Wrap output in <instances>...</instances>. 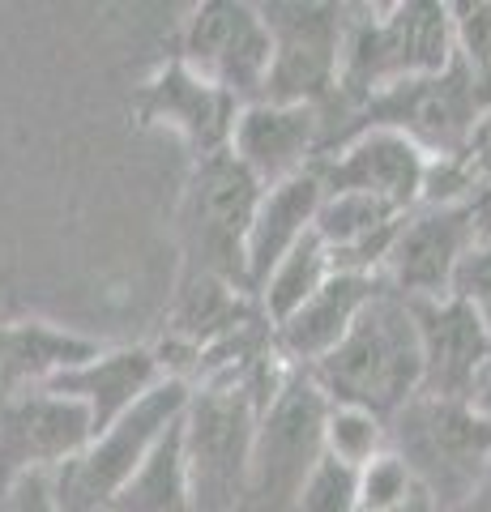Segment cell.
I'll list each match as a JSON object with an SVG mask.
<instances>
[{
  "label": "cell",
  "mask_w": 491,
  "mask_h": 512,
  "mask_svg": "<svg viewBox=\"0 0 491 512\" xmlns=\"http://www.w3.org/2000/svg\"><path fill=\"white\" fill-rule=\"evenodd\" d=\"M265 184L231 150L201 158L180 201L184 274H205L248 295V235Z\"/></svg>",
  "instance_id": "277c9868"
},
{
  "label": "cell",
  "mask_w": 491,
  "mask_h": 512,
  "mask_svg": "<svg viewBox=\"0 0 491 512\" xmlns=\"http://www.w3.org/2000/svg\"><path fill=\"white\" fill-rule=\"evenodd\" d=\"M453 295L466 299L470 308L479 312L487 333H491V235L462 261V269H457V282H453Z\"/></svg>",
  "instance_id": "4316f807"
},
{
  "label": "cell",
  "mask_w": 491,
  "mask_h": 512,
  "mask_svg": "<svg viewBox=\"0 0 491 512\" xmlns=\"http://www.w3.org/2000/svg\"><path fill=\"white\" fill-rule=\"evenodd\" d=\"M176 56L248 107L265 99V82L274 69V35L265 26L261 5L205 0L188 13Z\"/></svg>",
  "instance_id": "30bf717a"
},
{
  "label": "cell",
  "mask_w": 491,
  "mask_h": 512,
  "mask_svg": "<svg viewBox=\"0 0 491 512\" xmlns=\"http://www.w3.org/2000/svg\"><path fill=\"white\" fill-rule=\"evenodd\" d=\"M107 512H197L193 508V470H188L184 419L163 436V444L146 457L129 483H124Z\"/></svg>",
  "instance_id": "ffe728a7"
},
{
  "label": "cell",
  "mask_w": 491,
  "mask_h": 512,
  "mask_svg": "<svg viewBox=\"0 0 491 512\" xmlns=\"http://www.w3.org/2000/svg\"><path fill=\"white\" fill-rule=\"evenodd\" d=\"M295 512H359V470L325 453L299 491Z\"/></svg>",
  "instance_id": "cb8c5ba5"
},
{
  "label": "cell",
  "mask_w": 491,
  "mask_h": 512,
  "mask_svg": "<svg viewBox=\"0 0 491 512\" xmlns=\"http://www.w3.org/2000/svg\"><path fill=\"white\" fill-rule=\"evenodd\" d=\"M133 111H137V124L176 133L184 146L193 150V163H201V158L231 150L235 120H240L244 103L235 99V94H227L223 86L205 82L180 56H171L167 64H158L150 82L137 90Z\"/></svg>",
  "instance_id": "7c38bea8"
},
{
  "label": "cell",
  "mask_w": 491,
  "mask_h": 512,
  "mask_svg": "<svg viewBox=\"0 0 491 512\" xmlns=\"http://www.w3.org/2000/svg\"><path fill=\"white\" fill-rule=\"evenodd\" d=\"M94 440V419L82 402L52 389L0 393V491L26 474H52L82 457Z\"/></svg>",
  "instance_id": "8fae6325"
},
{
  "label": "cell",
  "mask_w": 491,
  "mask_h": 512,
  "mask_svg": "<svg viewBox=\"0 0 491 512\" xmlns=\"http://www.w3.org/2000/svg\"><path fill=\"white\" fill-rule=\"evenodd\" d=\"M188 406H193V384L180 376H167L124 419H116L103 436H94L82 457L52 470L60 504L69 512H107L112 495L146 466V457L184 419Z\"/></svg>",
  "instance_id": "52a82bcc"
},
{
  "label": "cell",
  "mask_w": 491,
  "mask_h": 512,
  "mask_svg": "<svg viewBox=\"0 0 491 512\" xmlns=\"http://www.w3.org/2000/svg\"><path fill=\"white\" fill-rule=\"evenodd\" d=\"M453 35L474 69L491 77V0H462L453 5Z\"/></svg>",
  "instance_id": "484cf974"
},
{
  "label": "cell",
  "mask_w": 491,
  "mask_h": 512,
  "mask_svg": "<svg viewBox=\"0 0 491 512\" xmlns=\"http://www.w3.org/2000/svg\"><path fill=\"white\" fill-rule=\"evenodd\" d=\"M385 291V278H359V274H334L291 320L274 329V350L287 367H316L325 355L346 342L363 308Z\"/></svg>",
  "instance_id": "e0dca14e"
},
{
  "label": "cell",
  "mask_w": 491,
  "mask_h": 512,
  "mask_svg": "<svg viewBox=\"0 0 491 512\" xmlns=\"http://www.w3.org/2000/svg\"><path fill=\"white\" fill-rule=\"evenodd\" d=\"M265 26L274 35V69L261 103L282 107H321L329 111L342 82V43H346V5H316V0H274L261 5Z\"/></svg>",
  "instance_id": "ba28073f"
},
{
  "label": "cell",
  "mask_w": 491,
  "mask_h": 512,
  "mask_svg": "<svg viewBox=\"0 0 491 512\" xmlns=\"http://www.w3.org/2000/svg\"><path fill=\"white\" fill-rule=\"evenodd\" d=\"M427 167L432 158L393 128H368V133L346 137L338 150H329L316 163L325 192H368V197L398 205L402 214L419 210Z\"/></svg>",
  "instance_id": "5bb4252c"
},
{
  "label": "cell",
  "mask_w": 491,
  "mask_h": 512,
  "mask_svg": "<svg viewBox=\"0 0 491 512\" xmlns=\"http://www.w3.org/2000/svg\"><path fill=\"white\" fill-rule=\"evenodd\" d=\"M410 303V299H406ZM423 346V393L440 402H470L491 367V333L466 299H419L410 303Z\"/></svg>",
  "instance_id": "4fadbf2b"
},
{
  "label": "cell",
  "mask_w": 491,
  "mask_h": 512,
  "mask_svg": "<svg viewBox=\"0 0 491 512\" xmlns=\"http://www.w3.org/2000/svg\"><path fill=\"white\" fill-rule=\"evenodd\" d=\"M453 512H491V466H487V474L479 478V487H474Z\"/></svg>",
  "instance_id": "f546056e"
},
{
  "label": "cell",
  "mask_w": 491,
  "mask_h": 512,
  "mask_svg": "<svg viewBox=\"0 0 491 512\" xmlns=\"http://www.w3.org/2000/svg\"><path fill=\"white\" fill-rule=\"evenodd\" d=\"M0 512H69L56 495V478L52 474H26L13 487L0 491Z\"/></svg>",
  "instance_id": "83f0119b"
},
{
  "label": "cell",
  "mask_w": 491,
  "mask_h": 512,
  "mask_svg": "<svg viewBox=\"0 0 491 512\" xmlns=\"http://www.w3.org/2000/svg\"><path fill=\"white\" fill-rule=\"evenodd\" d=\"M491 235V192L462 205H419L402 218L385 261V286L402 299H449L462 261Z\"/></svg>",
  "instance_id": "9c48e42d"
},
{
  "label": "cell",
  "mask_w": 491,
  "mask_h": 512,
  "mask_svg": "<svg viewBox=\"0 0 491 512\" xmlns=\"http://www.w3.org/2000/svg\"><path fill=\"white\" fill-rule=\"evenodd\" d=\"M321 205H325V180L316 167L295 175V180L265 188L257 218H252V235H248V295L252 299L261 295L265 278L282 265V256L295 252L316 231Z\"/></svg>",
  "instance_id": "ac0fdd59"
},
{
  "label": "cell",
  "mask_w": 491,
  "mask_h": 512,
  "mask_svg": "<svg viewBox=\"0 0 491 512\" xmlns=\"http://www.w3.org/2000/svg\"><path fill=\"white\" fill-rule=\"evenodd\" d=\"M171 372L158 346H107L99 359H90L73 372L56 376L47 389L82 402L94 419V436H103L116 419H124L141 397L154 393Z\"/></svg>",
  "instance_id": "2e32d148"
},
{
  "label": "cell",
  "mask_w": 491,
  "mask_h": 512,
  "mask_svg": "<svg viewBox=\"0 0 491 512\" xmlns=\"http://www.w3.org/2000/svg\"><path fill=\"white\" fill-rule=\"evenodd\" d=\"M466 158H470V167H474V175H479V184H483V192H491V111L483 116V124L474 128V141H470V150H466Z\"/></svg>",
  "instance_id": "f1b7e54d"
},
{
  "label": "cell",
  "mask_w": 491,
  "mask_h": 512,
  "mask_svg": "<svg viewBox=\"0 0 491 512\" xmlns=\"http://www.w3.org/2000/svg\"><path fill=\"white\" fill-rule=\"evenodd\" d=\"M329 406L334 402L321 393V384L304 367H295L261 414L257 444H252L248 495L240 512H295L308 474L325 457Z\"/></svg>",
  "instance_id": "5b68a950"
},
{
  "label": "cell",
  "mask_w": 491,
  "mask_h": 512,
  "mask_svg": "<svg viewBox=\"0 0 491 512\" xmlns=\"http://www.w3.org/2000/svg\"><path fill=\"white\" fill-rule=\"evenodd\" d=\"M491 111V77L457 52L445 73L415 77V82L389 86L368 99L346 124L325 137V150H338L346 137L368 133V128H393L410 137L427 158H462L474 141V128Z\"/></svg>",
  "instance_id": "3957f363"
},
{
  "label": "cell",
  "mask_w": 491,
  "mask_h": 512,
  "mask_svg": "<svg viewBox=\"0 0 491 512\" xmlns=\"http://www.w3.org/2000/svg\"><path fill=\"white\" fill-rule=\"evenodd\" d=\"M329 278H334V256H329L325 239L312 231L304 244L282 256V265L265 278L261 295H257V308H261V316H265V325L278 329L282 320H291L316 291H321Z\"/></svg>",
  "instance_id": "44dd1931"
},
{
  "label": "cell",
  "mask_w": 491,
  "mask_h": 512,
  "mask_svg": "<svg viewBox=\"0 0 491 512\" xmlns=\"http://www.w3.org/2000/svg\"><path fill=\"white\" fill-rule=\"evenodd\" d=\"M308 376L334 406H359L393 423L423 393V346L415 312L398 291H380L346 342L325 355Z\"/></svg>",
  "instance_id": "7a4b0ae2"
},
{
  "label": "cell",
  "mask_w": 491,
  "mask_h": 512,
  "mask_svg": "<svg viewBox=\"0 0 491 512\" xmlns=\"http://www.w3.org/2000/svg\"><path fill=\"white\" fill-rule=\"evenodd\" d=\"M325 150V111L321 107H282L248 103L235 120L231 154L257 175L265 188L295 180L321 163Z\"/></svg>",
  "instance_id": "9a60e30c"
},
{
  "label": "cell",
  "mask_w": 491,
  "mask_h": 512,
  "mask_svg": "<svg viewBox=\"0 0 491 512\" xmlns=\"http://www.w3.org/2000/svg\"><path fill=\"white\" fill-rule=\"evenodd\" d=\"M470 406H474V414H479V419L491 423V367H487V376L479 380V389L470 393Z\"/></svg>",
  "instance_id": "4dcf8cb0"
},
{
  "label": "cell",
  "mask_w": 491,
  "mask_h": 512,
  "mask_svg": "<svg viewBox=\"0 0 491 512\" xmlns=\"http://www.w3.org/2000/svg\"><path fill=\"white\" fill-rule=\"evenodd\" d=\"M457 56L453 35V5L436 0H406L389 9H363V18H351L342 43V82H338V120L325 128V137L346 124L355 111L376 99L380 90L415 82V77L445 73ZM325 111V120L334 116Z\"/></svg>",
  "instance_id": "6da1fadb"
},
{
  "label": "cell",
  "mask_w": 491,
  "mask_h": 512,
  "mask_svg": "<svg viewBox=\"0 0 491 512\" xmlns=\"http://www.w3.org/2000/svg\"><path fill=\"white\" fill-rule=\"evenodd\" d=\"M402 218L406 214L398 205L368 197V192H325V205L316 214V235L329 244V252H342L393 231Z\"/></svg>",
  "instance_id": "7402d4cb"
},
{
  "label": "cell",
  "mask_w": 491,
  "mask_h": 512,
  "mask_svg": "<svg viewBox=\"0 0 491 512\" xmlns=\"http://www.w3.org/2000/svg\"><path fill=\"white\" fill-rule=\"evenodd\" d=\"M419 491V478L406 461L393 453H380L372 466L359 470V512H393Z\"/></svg>",
  "instance_id": "d4e9b609"
},
{
  "label": "cell",
  "mask_w": 491,
  "mask_h": 512,
  "mask_svg": "<svg viewBox=\"0 0 491 512\" xmlns=\"http://www.w3.org/2000/svg\"><path fill=\"white\" fill-rule=\"evenodd\" d=\"M389 448L415 470L440 512H453L491 466V423L470 402L415 397L389 423Z\"/></svg>",
  "instance_id": "8992f818"
},
{
  "label": "cell",
  "mask_w": 491,
  "mask_h": 512,
  "mask_svg": "<svg viewBox=\"0 0 491 512\" xmlns=\"http://www.w3.org/2000/svg\"><path fill=\"white\" fill-rule=\"evenodd\" d=\"M325 453L338 457L342 466H372L380 453H389V423L372 410L359 406H329L325 423Z\"/></svg>",
  "instance_id": "603a6c76"
},
{
  "label": "cell",
  "mask_w": 491,
  "mask_h": 512,
  "mask_svg": "<svg viewBox=\"0 0 491 512\" xmlns=\"http://www.w3.org/2000/svg\"><path fill=\"white\" fill-rule=\"evenodd\" d=\"M393 512H440V504L432 500V495H427L423 487L415 491V495H410V500L402 504V508H393Z\"/></svg>",
  "instance_id": "1f68e13d"
},
{
  "label": "cell",
  "mask_w": 491,
  "mask_h": 512,
  "mask_svg": "<svg viewBox=\"0 0 491 512\" xmlns=\"http://www.w3.org/2000/svg\"><path fill=\"white\" fill-rule=\"evenodd\" d=\"M107 342L60 329L52 320H5L0 325V393L47 389L56 376L99 359Z\"/></svg>",
  "instance_id": "d6986e66"
}]
</instances>
